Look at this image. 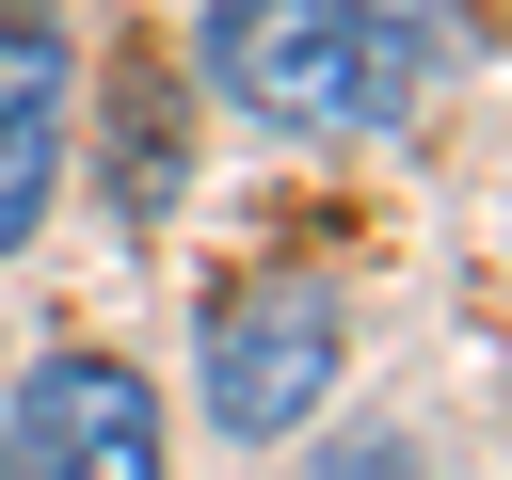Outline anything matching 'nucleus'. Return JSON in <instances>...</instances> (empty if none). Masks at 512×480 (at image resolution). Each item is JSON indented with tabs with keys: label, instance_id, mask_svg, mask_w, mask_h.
I'll return each mask as SVG.
<instances>
[{
	"label": "nucleus",
	"instance_id": "1",
	"mask_svg": "<svg viewBox=\"0 0 512 480\" xmlns=\"http://www.w3.org/2000/svg\"><path fill=\"white\" fill-rule=\"evenodd\" d=\"M192 64H208L224 112H256V128H288V144H320V128H384V112H400V80L368 64V32H352L336 0H208Z\"/></svg>",
	"mask_w": 512,
	"mask_h": 480
},
{
	"label": "nucleus",
	"instance_id": "2",
	"mask_svg": "<svg viewBox=\"0 0 512 480\" xmlns=\"http://www.w3.org/2000/svg\"><path fill=\"white\" fill-rule=\"evenodd\" d=\"M336 352H352V304H336L320 272H256V288H224V320H208V432H240V448L320 432Z\"/></svg>",
	"mask_w": 512,
	"mask_h": 480
},
{
	"label": "nucleus",
	"instance_id": "3",
	"mask_svg": "<svg viewBox=\"0 0 512 480\" xmlns=\"http://www.w3.org/2000/svg\"><path fill=\"white\" fill-rule=\"evenodd\" d=\"M0 480H160V384L128 352H32L0 416Z\"/></svg>",
	"mask_w": 512,
	"mask_h": 480
},
{
	"label": "nucleus",
	"instance_id": "4",
	"mask_svg": "<svg viewBox=\"0 0 512 480\" xmlns=\"http://www.w3.org/2000/svg\"><path fill=\"white\" fill-rule=\"evenodd\" d=\"M96 176H112V224H160L176 176H192V80L160 48H112L96 64Z\"/></svg>",
	"mask_w": 512,
	"mask_h": 480
},
{
	"label": "nucleus",
	"instance_id": "5",
	"mask_svg": "<svg viewBox=\"0 0 512 480\" xmlns=\"http://www.w3.org/2000/svg\"><path fill=\"white\" fill-rule=\"evenodd\" d=\"M48 176H64V16L0 0V256L48 224Z\"/></svg>",
	"mask_w": 512,
	"mask_h": 480
},
{
	"label": "nucleus",
	"instance_id": "6",
	"mask_svg": "<svg viewBox=\"0 0 512 480\" xmlns=\"http://www.w3.org/2000/svg\"><path fill=\"white\" fill-rule=\"evenodd\" d=\"M336 16H352V32H368V64H384V80H400V96H416V80H432V64H448V32H464V0H336Z\"/></svg>",
	"mask_w": 512,
	"mask_h": 480
},
{
	"label": "nucleus",
	"instance_id": "7",
	"mask_svg": "<svg viewBox=\"0 0 512 480\" xmlns=\"http://www.w3.org/2000/svg\"><path fill=\"white\" fill-rule=\"evenodd\" d=\"M304 480H432V448H416V432H320Z\"/></svg>",
	"mask_w": 512,
	"mask_h": 480
}]
</instances>
